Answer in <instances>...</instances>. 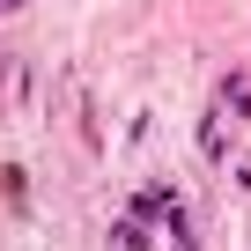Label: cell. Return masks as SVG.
I'll use <instances>...</instances> for the list:
<instances>
[{"label":"cell","mask_w":251,"mask_h":251,"mask_svg":"<svg viewBox=\"0 0 251 251\" xmlns=\"http://www.w3.org/2000/svg\"><path fill=\"white\" fill-rule=\"evenodd\" d=\"M244 118H251V74H222V96H214V111H207V126H200L207 155H229V141H236Z\"/></svg>","instance_id":"cell-1"},{"label":"cell","mask_w":251,"mask_h":251,"mask_svg":"<svg viewBox=\"0 0 251 251\" xmlns=\"http://www.w3.org/2000/svg\"><path fill=\"white\" fill-rule=\"evenodd\" d=\"M15 8H23V0H0V15H15Z\"/></svg>","instance_id":"cell-2"}]
</instances>
